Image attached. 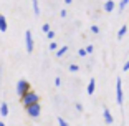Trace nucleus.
I'll return each mask as SVG.
<instances>
[{
    "mask_svg": "<svg viewBox=\"0 0 129 126\" xmlns=\"http://www.w3.org/2000/svg\"><path fill=\"white\" fill-rule=\"evenodd\" d=\"M127 33V25H122L121 28H119V32H118V40H122V37H124V35Z\"/></svg>",
    "mask_w": 129,
    "mask_h": 126,
    "instance_id": "obj_10",
    "label": "nucleus"
},
{
    "mask_svg": "<svg viewBox=\"0 0 129 126\" xmlns=\"http://www.w3.org/2000/svg\"><path fill=\"white\" fill-rule=\"evenodd\" d=\"M60 85H61V78L56 77V78H55V86H60Z\"/></svg>",
    "mask_w": 129,
    "mask_h": 126,
    "instance_id": "obj_23",
    "label": "nucleus"
},
{
    "mask_svg": "<svg viewBox=\"0 0 129 126\" xmlns=\"http://www.w3.org/2000/svg\"><path fill=\"white\" fill-rule=\"evenodd\" d=\"M116 101H118L119 106H121L122 101H124V95H122V80L121 78L116 80Z\"/></svg>",
    "mask_w": 129,
    "mask_h": 126,
    "instance_id": "obj_4",
    "label": "nucleus"
},
{
    "mask_svg": "<svg viewBox=\"0 0 129 126\" xmlns=\"http://www.w3.org/2000/svg\"><path fill=\"white\" fill-rule=\"evenodd\" d=\"M122 70H124V71H127V70H129V60H127V61L124 63V66H122Z\"/></svg>",
    "mask_w": 129,
    "mask_h": 126,
    "instance_id": "obj_25",
    "label": "nucleus"
},
{
    "mask_svg": "<svg viewBox=\"0 0 129 126\" xmlns=\"http://www.w3.org/2000/svg\"><path fill=\"white\" fill-rule=\"evenodd\" d=\"M64 4H66V5H71V4H73V0H64Z\"/></svg>",
    "mask_w": 129,
    "mask_h": 126,
    "instance_id": "obj_27",
    "label": "nucleus"
},
{
    "mask_svg": "<svg viewBox=\"0 0 129 126\" xmlns=\"http://www.w3.org/2000/svg\"><path fill=\"white\" fill-rule=\"evenodd\" d=\"M46 37H48L50 40H53L55 38V32L53 30H48V32H46Z\"/></svg>",
    "mask_w": 129,
    "mask_h": 126,
    "instance_id": "obj_17",
    "label": "nucleus"
},
{
    "mask_svg": "<svg viewBox=\"0 0 129 126\" xmlns=\"http://www.w3.org/2000/svg\"><path fill=\"white\" fill-rule=\"evenodd\" d=\"M7 28H8L7 18H5V15H2V13H0V32H7Z\"/></svg>",
    "mask_w": 129,
    "mask_h": 126,
    "instance_id": "obj_8",
    "label": "nucleus"
},
{
    "mask_svg": "<svg viewBox=\"0 0 129 126\" xmlns=\"http://www.w3.org/2000/svg\"><path fill=\"white\" fill-rule=\"evenodd\" d=\"M25 46H27V53H31V52H33V37H31L30 30L25 32Z\"/></svg>",
    "mask_w": 129,
    "mask_h": 126,
    "instance_id": "obj_5",
    "label": "nucleus"
},
{
    "mask_svg": "<svg viewBox=\"0 0 129 126\" xmlns=\"http://www.w3.org/2000/svg\"><path fill=\"white\" fill-rule=\"evenodd\" d=\"M114 8H116V4H114L113 0H108L106 4H104V10H106L108 13H111V12H113Z\"/></svg>",
    "mask_w": 129,
    "mask_h": 126,
    "instance_id": "obj_9",
    "label": "nucleus"
},
{
    "mask_svg": "<svg viewBox=\"0 0 129 126\" xmlns=\"http://www.w3.org/2000/svg\"><path fill=\"white\" fill-rule=\"evenodd\" d=\"M78 55H80V57H86V50H78Z\"/></svg>",
    "mask_w": 129,
    "mask_h": 126,
    "instance_id": "obj_24",
    "label": "nucleus"
},
{
    "mask_svg": "<svg viewBox=\"0 0 129 126\" xmlns=\"http://www.w3.org/2000/svg\"><path fill=\"white\" fill-rule=\"evenodd\" d=\"M94 90H96V80H94V78H91V80H89V83H88L86 93L91 96V95H94Z\"/></svg>",
    "mask_w": 129,
    "mask_h": 126,
    "instance_id": "obj_7",
    "label": "nucleus"
},
{
    "mask_svg": "<svg viewBox=\"0 0 129 126\" xmlns=\"http://www.w3.org/2000/svg\"><path fill=\"white\" fill-rule=\"evenodd\" d=\"M25 110H27V115L30 116V118H38V116H40V113H42L40 101H38V103H33V105H28V106H25Z\"/></svg>",
    "mask_w": 129,
    "mask_h": 126,
    "instance_id": "obj_2",
    "label": "nucleus"
},
{
    "mask_svg": "<svg viewBox=\"0 0 129 126\" xmlns=\"http://www.w3.org/2000/svg\"><path fill=\"white\" fill-rule=\"evenodd\" d=\"M20 98H22L23 106H28V105H33V103H38V101H40V96H38L35 91H31V90H28V91L23 96H20Z\"/></svg>",
    "mask_w": 129,
    "mask_h": 126,
    "instance_id": "obj_1",
    "label": "nucleus"
},
{
    "mask_svg": "<svg viewBox=\"0 0 129 126\" xmlns=\"http://www.w3.org/2000/svg\"><path fill=\"white\" fill-rule=\"evenodd\" d=\"M66 52H68V46H61V48H56V57L61 58L64 53H66Z\"/></svg>",
    "mask_w": 129,
    "mask_h": 126,
    "instance_id": "obj_12",
    "label": "nucleus"
},
{
    "mask_svg": "<svg viewBox=\"0 0 129 126\" xmlns=\"http://www.w3.org/2000/svg\"><path fill=\"white\" fill-rule=\"evenodd\" d=\"M60 17L64 18V17H66V10H60Z\"/></svg>",
    "mask_w": 129,
    "mask_h": 126,
    "instance_id": "obj_26",
    "label": "nucleus"
},
{
    "mask_svg": "<svg viewBox=\"0 0 129 126\" xmlns=\"http://www.w3.org/2000/svg\"><path fill=\"white\" fill-rule=\"evenodd\" d=\"M0 126H7V124H5V123H2V121H0Z\"/></svg>",
    "mask_w": 129,
    "mask_h": 126,
    "instance_id": "obj_28",
    "label": "nucleus"
},
{
    "mask_svg": "<svg viewBox=\"0 0 129 126\" xmlns=\"http://www.w3.org/2000/svg\"><path fill=\"white\" fill-rule=\"evenodd\" d=\"M129 4V0H121V4H119V10H124V8H126V5H127Z\"/></svg>",
    "mask_w": 129,
    "mask_h": 126,
    "instance_id": "obj_14",
    "label": "nucleus"
},
{
    "mask_svg": "<svg viewBox=\"0 0 129 126\" xmlns=\"http://www.w3.org/2000/svg\"><path fill=\"white\" fill-rule=\"evenodd\" d=\"M58 124H60V126H68V123L64 121V119L61 118V116H58Z\"/></svg>",
    "mask_w": 129,
    "mask_h": 126,
    "instance_id": "obj_16",
    "label": "nucleus"
},
{
    "mask_svg": "<svg viewBox=\"0 0 129 126\" xmlns=\"http://www.w3.org/2000/svg\"><path fill=\"white\" fill-rule=\"evenodd\" d=\"M56 48H58V43L56 42H51V43H50V50H53V52H55Z\"/></svg>",
    "mask_w": 129,
    "mask_h": 126,
    "instance_id": "obj_21",
    "label": "nucleus"
},
{
    "mask_svg": "<svg viewBox=\"0 0 129 126\" xmlns=\"http://www.w3.org/2000/svg\"><path fill=\"white\" fill-rule=\"evenodd\" d=\"M33 4V13L35 15H40V7H38V0H31Z\"/></svg>",
    "mask_w": 129,
    "mask_h": 126,
    "instance_id": "obj_13",
    "label": "nucleus"
},
{
    "mask_svg": "<svg viewBox=\"0 0 129 126\" xmlns=\"http://www.w3.org/2000/svg\"><path fill=\"white\" fill-rule=\"evenodd\" d=\"M75 108H76V111H78V113H81V111H83V105H81V103H75Z\"/></svg>",
    "mask_w": 129,
    "mask_h": 126,
    "instance_id": "obj_20",
    "label": "nucleus"
},
{
    "mask_svg": "<svg viewBox=\"0 0 129 126\" xmlns=\"http://www.w3.org/2000/svg\"><path fill=\"white\" fill-rule=\"evenodd\" d=\"M48 30H50V25H48V23H43V25H42V32H43V33H46Z\"/></svg>",
    "mask_w": 129,
    "mask_h": 126,
    "instance_id": "obj_19",
    "label": "nucleus"
},
{
    "mask_svg": "<svg viewBox=\"0 0 129 126\" xmlns=\"http://www.w3.org/2000/svg\"><path fill=\"white\" fill-rule=\"evenodd\" d=\"M93 50H94V46H93V45H88L86 46V53H93Z\"/></svg>",
    "mask_w": 129,
    "mask_h": 126,
    "instance_id": "obj_22",
    "label": "nucleus"
},
{
    "mask_svg": "<svg viewBox=\"0 0 129 126\" xmlns=\"http://www.w3.org/2000/svg\"><path fill=\"white\" fill-rule=\"evenodd\" d=\"M68 70H70V71H73V73H75V71H78V70H80V66H78V65H75V63H71Z\"/></svg>",
    "mask_w": 129,
    "mask_h": 126,
    "instance_id": "obj_15",
    "label": "nucleus"
},
{
    "mask_svg": "<svg viewBox=\"0 0 129 126\" xmlns=\"http://www.w3.org/2000/svg\"><path fill=\"white\" fill-rule=\"evenodd\" d=\"M0 115H2V116H7L8 115V105L7 103L0 105Z\"/></svg>",
    "mask_w": 129,
    "mask_h": 126,
    "instance_id": "obj_11",
    "label": "nucleus"
},
{
    "mask_svg": "<svg viewBox=\"0 0 129 126\" xmlns=\"http://www.w3.org/2000/svg\"><path fill=\"white\" fill-rule=\"evenodd\" d=\"M91 32L94 35H99V27H98V25H93V27H91Z\"/></svg>",
    "mask_w": 129,
    "mask_h": 126,
    "instance_id": "obj_18",
    "label": "nucleus"
},
{
    "mask_svg": "<svg viewBox=\"0 0 129 126\" xmlns=\"http://www.w3.org/2000/svg\"><path fill=\"white\" fill-rule=\"evenodd\" d=\"M103 116H104V121H106V124H113V123H114L113 115H111V111L108 110V108H104V110H103Z\"/></svg>",
    "mask_w": 129,
    "mask_h": 126,
    "instance_id": "obj_6",
    "label": "nucleus"
},
{
    "mask_svg": "<svg viewBox=\"0 0 129 126\" xmlns=\"http://www.w3.org/2000/svg\"><path fill=\"white\" fill-rule=\"evenodd\" d=\"M28 90H30V83H28L27 80H23V78H22V80H18V83H17V95L23 96Z\"/></svg>",
    "mask_w": 129,
    "mask_h": 126,
    "instance_id": "obj_3",
    "label": "nucleus"
}]
</instances>
